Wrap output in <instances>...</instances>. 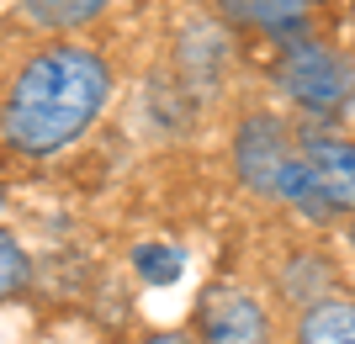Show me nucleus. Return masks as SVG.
<instances>
[{
    "instance_id": "1",
    "label": "nucleus",
    "mask_w": 355,
    "mask_h": 344,
    "mask_svg": "<svg viewBox=\"0 0 355 344\" xmlns=\"http://www.w3.org/2000/svg\"><path fill=\"white\" fill-rule=\"evenodd\" d=\"M112 59L90 43H59L37 48L6 85L0 101V143L21 159H53L74 149L90 133V122L112 101Z\"/></svg>"
},
{
    "instance_id": "2",
    "label": "nucleus",
    "mask_w": 355,
    "mask_h": 344,
    "mask_svg": "<svg viewBox=\"0 0 355 344\" xmlns=\"http://www.w3.org/2000/svg\"><path fill=\"white\" fill-rule=\"evenodd\" d=\"M234 175L239 185L260 201H282V207H308V170L297 154V127L276 117L270 106L244 111L234 127Z\"/></svg>"
},
{
    "instance_id": "3",
    "label": "nucleus",
    "mask_w": 355,
    "mask_h": 344,
    "mask_svg": "<svg viewBox=\"0 0 355 344\" xmlns=\"http://www.w3.org/2000/svg\"><path fill=\"white\" fill-rule=\"evenodd\" d=\"M276 85L308 117H329L355 96V64L318 37H292L282 43V59H276Z\"/></svg>"
},
{
    "instance_id": "4",
    "label": "nucleus",
    "mask_w": 355,
    "mask_h": 344,
    "mask_svg": "<svg viewBox=\"0 0 355 344\" xmlns=\"http://www.w3.org/2000/svg\"><path fill=\"white\" fill-rule=\"evenodd\" d=\"M297 154L308 170V223L355 217V138H334L324 127H297Z\"/></svg>"
},
{
    "instance_id": "5",
    "label": "nucleus",
    "mask_w": 355,
    "mask_h": 344,
    "mask_svg": "<svg viewBox=\"0 0 355 344\" xmlns=\"http://www.w3.org/2000/svg\"><path fill=\"white\" fill-rule=\"evenodd\" d=\"M191 339L196 344H276L270 339V313L250 286L239 281H212L202 286L191 313Z\"/></svg>"
},
{
    "instance_id": "6",
    "label": "nucleus",
    "mask_w": 355,
    "mask_h": 344,
    "mask_svg": "<svg viewBox=\"0 0 355 344\" xmlns=\"http://www.w3.org/2000/svg\"><path fill=\"white\" fill-rule=\"evenodd\" d=\"M223 21H234L244 32H260V37H276V43H292L313 27V16L324 0H212Z\"/></svg>"
},
{
    "instance_id": "7",
    "label": "nucleus",
    "mask_w": 355,
    "mask_h": 344,
    "mask_svg": "<svg viewBox=\"0 0 355 344\" xmlns=\"http://www.w3.org/2000/svg\"><path fill=\"white\" fill-rule=\"evenodd\" d=\"M292 344H355V297L334 291L302 307L292 323Z\"/></svg>"
},
{
    "instance_id": "8",
    "label": "nucleus",
    "mask_w": 355,
    "mask_h": 344,
    "mask_svg": "<svg viewBox=\"0 0 355 344\" xmlns=\"http://www.w3.org/2000/svg\"><path fill=\"white\" fill-rule=\"evenodd\" d=\"M106 6H112V0H21V11H27L32 27L59 32V37L90 27L96 16H106Z\"/></svg>"
},
{
    "instance_id": "9",
    "label": "nucleus",
    "mask_w": 355,
    "mask_h": 344,
    "mask_svg": "<svg viewBox=\"0 0 355 344\" xmlns=\"http://www.w3.org/2000/svg\"><path fill=\"white\" fill-rule=\"evenodd\" d=\"M27 281H32V255L21 249L16 233L0 228V302H11L16 291H27Z\"/></svg>"
},
{
    "instance_id": "10",
    "label": "nucleus",
    "mask_w": 355,
    "mask_h": 344,
    "mask_svg": "<svg viewBox=\"0 0 355 344\" xmlns=\"http://www.w3.org/2000/svg\"><path fill=\"white\" fill-rule=\"evenodd\" d=\"M133 265H138V275H144L148 286L180 281V249H170V244H144V249L133 255Z\"/></svg>"
},
{
    "instance_id": "11",
    "label": "nucleus",
    "mask_w": 355,
    "mask_h": 344,
    "mask_svg": "<svg viewBox=\"0 0 355 344\" xmlns=\"http://www.w3.org/2000/svg\"><path fill=\"white\" fill-rule=\"evenodd\" d=\"M138 344H196L191 334H180V329H154V334H144Z\"/></svg>"
},
{
    "instance_id": "12",
    "label": "nucleus",
    "mask_w": 355,
    "mask_h": 344,
    "mask_svg": "<svg viewBox=\"0 0 355 344\" xmlns=\"http://www.w3.org/2000/svg\"><path fill=\"white\" fill-rule=\"evenodd\" d=\"M345 239H350V255H355V217L345 223Z\"/></svg>"
},
{
    "instance_id": "13",
    "label": "nucleus",
    "mask_w": 355,
    "mask_h": 344,
    "mask_svg": "<svg viewBox=\"0 0 355 344\" xmlns=\"http://www.w3.org/2000/svg\"><path fill=\"white\" fill-rule=\"evenodd\" d=\"M0 207H6V191H0Z\"/></svg>"
}]
</instances>
